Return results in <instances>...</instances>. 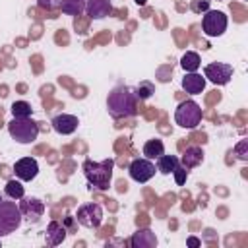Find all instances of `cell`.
I'll return each mask as SVG.
<instances>
[{"instance_id":"d6986e66","label":"cell","mask_w":248,"mask_h":248,"mask_svg":"<svg viewBox=\"0 0 248 248\" xmlns=\"http://www.w3.org/2000/svg\"><path fill=\"white\" fill-rule=\"evenodd\" d=\"M178 165H180V159L176 155H165L163 153L161 157H157V170L161 174H172V170Z\"/></svg>"},{"instance_id":"9c48e42d","label":"cell","mask_w":248,"mask_h":248,"mask_svg":"<svg viewBox=\"0 0 248 248\" xmlns=\"http://www.w3.org/2000/svg\"><path fill=\"white\" fill-rule=\"evenodd\" d=\"M128 172H130V178L132 180H136L140 184H145V182H149L153 178L155 165H153L151 159H145V157L143 159H134L130 163V167H128Z\"/></svg>"},{"instance_id":"8fae6325","label":"cell","mask_w":248,"mask_h":248,"mask_svg":"<svg viewBox=\"0 0 248 248\" xmlns=\"http://www.w3.org/2000/svg\"><path fill=\"white\" fill-rule=\"evenodd\" d=\"M50 124H52V130H54L56 134H60V136H70V134H74V132L78 130L79 120H78V116H74V114L62 112V114H56Z\"/></svg>"},{"instance_id":"4fadbf2b","label":"cell","mask_w":248,"mask_h":248,"mask_svg":"<svg viewBox=\"0 0 248 248\" xmlns=\"http://www.w3.org/2000/svg\"><path fill=\"white\" fill-rule=\"evenodd\" d=\"M182 89L190 95H200L205 89V78L198 72H186L182 78Z\"/></svg>"},{"instance_id":"7402d4cb","label":"cell","mask_w":248,"mask_h":248,"mask_svg":"<svg viewBox=\"0 0 248 248\" xmlns=\"http://www.w3.org/2000/svg\"><path fill=\"white\" fill-rule=\"evenodd\" d=\"M4 194L10 200H21L25 196V188H23L21 180H8L4 186Z\"/></svg>"},{"instance_id":"484cf974","label":"cell","mask_w":248,"mask_h":248,"mask_svg":"<svg viewBox=\"0 0 248 248\" xmlns=\"http://www.w3.org/2000/svg\"><path fill=\"white\" fill-rule=\"evenodd\" d=\"M37 6L41 10H58L60 8V0H37Z\"/></svg>"},{"instance_id":"7a4b0ae2","label":"cell","mask_w":248,"mask_h":248,"mask_svg":"<svg viewBox=\"0 0 248 248\" xmlns=\"http://www.w3.org/2000/svg\"><path fill=\"white\" fill-rule=\"evenodd\" d=\"M112 161H103V163H93L91 159H85L83 163V172H85V178L89 180V184H93L95 188H108L110 184V178H112Z\"/></svg>"},{"instance_id":"4316f807","label":"cell","mask_w":248,"mask_h":248,"mask_svg":"<svg viewBox=\"0 0 248 248\" xmlns=\"http://www.w3.org/2000/svg\"><path fill=\"white\" fill-rule=\"evenodd\" d=\"M209 2H211V0H194V2H192V12H196V14L207 12V10H209Z\"/></svg>"},{"instance_id":"8992f818","label":"cell","mask_w":248,"mask_h":248,"mask_svg":"<svg viewBox=\"0 0 248 248\" xmlns=\"http://www.w3.org/2000/svg\"><path fill=\"white\" fill-rule=\"evenodd\" d=\"M227 25H229V17L221 10H207L202 17V29L203 35L207 37H221L227 31Z\"/></svg>"},{"instance_id":"2e32d148","label":"cell","mask_w":248,"mask_h":248,"mask_svg":"<svg viewBox=\"0 0 248 248\" xmlns=\"http://www.w3.org/2000/svg\"><path fill=\"white\" fill-rule=\"evenodd\" d=\"M202 161H203V151H202V147H196V145L188 147V149L182 153V157H180V165H182L184 169H194V167H198Z\"/></svg>"},{"instance_id":"f1b7e54d","label":"cell","mask_w":248,"mask_h":248,"mask_svg":"<svg viewBox=\"0 0 248 248\" xmlns=\"http://www.w3.org/2000/svg\"><path fill=\"white\" fill-rule=\"evenodd\" d=\"M200 244H202V242H200V240H198L196 236H190V238H188V246H192V248H196V246H200Z\"/></svg>"},{"instance_id":"ba28073f","label":"cell","mask_w":248,"mask_h":248,"mask_svg":"<svg viewBox=\"0 0 248 248\" xmlns=\"http://www.w3.org/2000/svg\"><path fill=\"white\" fill-rule=\"evenodd\" d=\"M232 66L227 62H211L203 68V78L205 81H211L215 85H227L232 79Z\"/></svg>"},{"instance_id":"7c38bea8","label":"cell","mask_w":248,"mask_h":248,"mask_svg":"<svg viewBox=\"0 0 248 248\" xmlns=\"http://www.w3.org/2000/svg\"><path fill=\"white\" fill-rule=\"evenodd\" d=\"M85 14L89 19H105L112 14L110 0H87L85 2Z\"/></svg>"},{"instance_id":"e0dca14e","label":"cell","mask_w":248,"mask_h":248,"mask_svg":"<svg viewBox=\"0 0 248 248\" xmlns=\"http://www.w3.org/2000/svg\"><path fill=\"white\" fill-rule=\"evenodd\" d=\"M66 229L60 225V223H56V221H52L48 227H46V244H50V246H58L64 238H66Z\"/></svg>"},{"instance_id":"6da1fadb","label":"cell","mask_w":248,"mask_h":248,"mask_svg":"<svg viewBox=\"0 0 248 248\" xmlns=\"http://www.w3.org/2000/svg\"><path fill=\"white\" fill-rule=\"evenodd\" d=\"M107 110L112 118H130L138 114V97L136 91L128 85H116L107 97Z\"/></svg>"},{"instance_id":"5b68a950","label":"cell","mask_w":248,"mask_h":248,"mask_svg":"<svg viewBox=\"0 0 248 248\" xmlns=\"http://www.w3.org/2000/svg\"><path fill=\"white\" fill-rule=\"evenodd\" d=\"M202 116H203L202 107H200L196 101H192V99L182 101V103L176 107V110H174V122H176L180 128H186V130L198 128V124L202 122Z\"/></svg>"},{"instance_id":"cb8c5ba5","label":"cell","mask_w":248,"mask_h":248,"mask_svg":"<svg viewBox=\"0 0 248 248\" xmlns=\"http://www.w3.org/2000/svg\"><path fill=\"white\" fill-rule=\"evenodd\" d=\"M153 93V85L151 83H140L138 89H136V97L141 101V99H147L149 95Z\"/></svg>"},{"instance_id":"4dcf8cb0","label":"cell","mask_w":248,"mask_h":248,"mask_svg":"<svg viewBox=\"0 0 248 248\" xmlns=\"http://www.w3.org/2000/svg\"><path fill=\"white\" fill-rule=\"evenodd\" d=\"M0 202H2V196H0Z\"/></svg>"},{"instance_id":"30bf717a","label":"cell","mask_w":248,"mask_h":248,"mask_svg":"<svg viewBox=\"0 0 248 248\" xmlns=\"http://www.w3.org/2000/svg\"><path fill=\"white\" fill-rule=\"evenodd\" d=\"M14 172L21 182H31L39 174V163L33 157H21L14 165Z\"/></svg>"},{"instance_id":"603a6c76","label":"cell","mask_w":248,"mask_h":248,"mask_svg":"<svg viewBox=\"0 0 248 248\" xmlns=\"http://www.w3.org/2000/svg\"><path fill=\"white\" fill-rule=\"evenodd\" d=\"M10 110H12V116L14 118H29L33 114V107L27 101H16Z\"/></svg>"},{"instance_id":"9a60e30c","label":"cell","mask_w":248,"mask_h":248,"mask_svg":"<svg viewBox=\"0 0 248 248\" xmlns=\"http://www.w3.org/2000/svg\"><path fill=\"white\" fill-rule=\"evenodd\" d=\"M130 246L132 248H155L157 246V236L149 229H141V231L132 234Z\"/></svg>"},{"instance_id":"ac0fdd59","label":"cell","mask_w":248,"mask_h":248,"mask_svg":"<svg viewBox=\"0 0 248 248\" xmlns=\"http://www.w3.org/2000/svg\"><path fill=\"white\" fill-rule=\"evenodd\" d=\"M141 151H143V157L145 159H151L153 161V159H157V157H161L165 153V143L161 140H157V138L155 140H147L143 143V149Z\"/></svg>"},{"instance_id":"5bb4252c","label":"cell","mask_w":248,"mask_h":248,"mask_svg":"<svg viewBox=\"0 0 248 248\" xmlns=\"http://www.w3.org/2000/svg\"><path fill=\"white\" fill-rule=\"evenodd\" d=\"M19 209H21V215L23 217H27L29 221H39V217L43 215V211H45V205H43V202L41 200H37V198H29V200H23V203L19 205Z\"/></svg>"},{"instance_id":"3957f363","label":"cell","mask_w":248,"mask_h":248,"mask_svg":"<svg viewBox=\"0 0 248 248\" xmlns=\"http://www.w3.org/2000/svg\"><path fill=\"white\" fill-rule=\"evenodd\" d=\"M8 132L12 136V140H16L21 145L33 143L39 138V124L35 120L29 118H12L8 122Z\"/></svg>"},{"instance_id":"d4e9b609","label":"cell","mask_w":248,"mask_h":248,"mask_svg":"<svg viewBox=\"0 0 248 248\" xmlns=\"http://www.w3.org/2000/svg\"><path fill=\"white\" fill-rule=\"evenodd\" d=\"M172 174H174L176 184H178V186H182V184L186 182V178H188V169H184L182 165H178V167L172 170Z\"/></svg>"},{"instance_id":"277c9868","label":"cell","mask_w":248,"mask_h":248,"mask_svg":"<svg viewBox=\"0 0 248 248\" xmlns=\"http://www.w3.org/2000/svg\"><path fill=\"white\" fill-rule=\"evenodd\" d=\"M21 221H23V215H21V209L16 203V200H12V202L2 200L0 202V236H8V234L16 232L19 229Z\"/></svg>"},{"instance_id":"44dd1931","label":"cell","mask_w":248,"mask_h":248,"mask_svg":"<svg viewBox=\"0 0 248 248\" xmlns=\"http://www.w3.org/2000/svg\"><path fill=\"white\" fill-rule=\"evenodd\" d=\"M180 66H182V70H184V72H198V70H200V66H202L200 54H198V52H194V50L184 52V54H182V58H180Z\"/></svg>"},{"instance_id":"f546056e","label":"cell","mask_w":248,"mask_h":248,"mask_svg":"<svg viewBox=\"0 0 248 248\" xmlns=\"http://www.w3.org/2000/svg\"><path fill=\"white\" fill-rule=\"evenodd\" d=\"M143 2H145V0H136V4H143Z\"/></svg>"},{"instance_id":"52a82bcc","label":"cell","mask_w":248,"mask_h":248,"mask_svg":"<svg viewBox=\"0 0 248 248\" xmlns=\"http://www.w3.org/2000/svg\"><path fill=\"white\" fill-rule=\"evenodd\" d=\"M76 221L85 229H99L103 223V207L95 202L81 203L76 213Z\"/></svg>"},{"instance_id":"ffe728a7","label":"cell","mask_w":248,"mask_h":248,"mask_svg":"<svg viewBox=\"0 0 248 248\" xmlns=\"http://www.w3.org/2000/svg\"><path fill=\"white\" fill-rule=\"evenodd\" d=\"M87 0H60V12L66 16H81L85 12Z\"/></svg>"},{"instance_id":"83f0119b","label":"cell","mask_w":248,"mask_h":248,"mask_svg":"<svg viewBox=\"0 0 248 248\" xmlns=\"http://www.w3.org/2000/svg\"><path fill=\"white\" fill-rule=\"evenodd\" d=\"M236 153H238V159L248 161V141H246V140H240V141H238V145H236Z\"/></svg>"}]
</instances>
